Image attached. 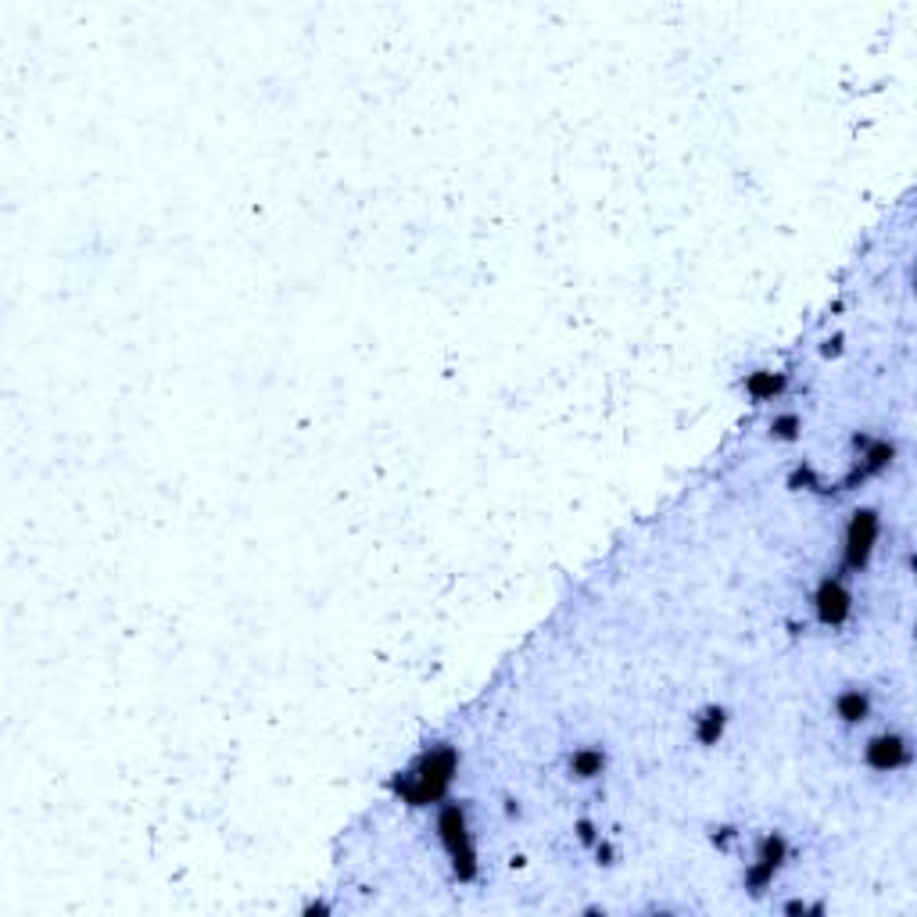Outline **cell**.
Masks as SVG:
<instances>
[{
  "mask_svg": "<svg viewBox=\"0 0 917 917\" xmlns=\"http://www.w3.org/2000/svg\"><path fill=\"white\" fill-rule=\"evenodd\" d=\"M452 763V756H430L427 763L420 767V774H412V799H434L438 796L441 789H445V781H448V767Z\"/></svg>",
  "mask_w": 917,
  "mask_h": 917,
  "instance_id": "6da1fadb",
  "label": "cell"
}]
</instances>
